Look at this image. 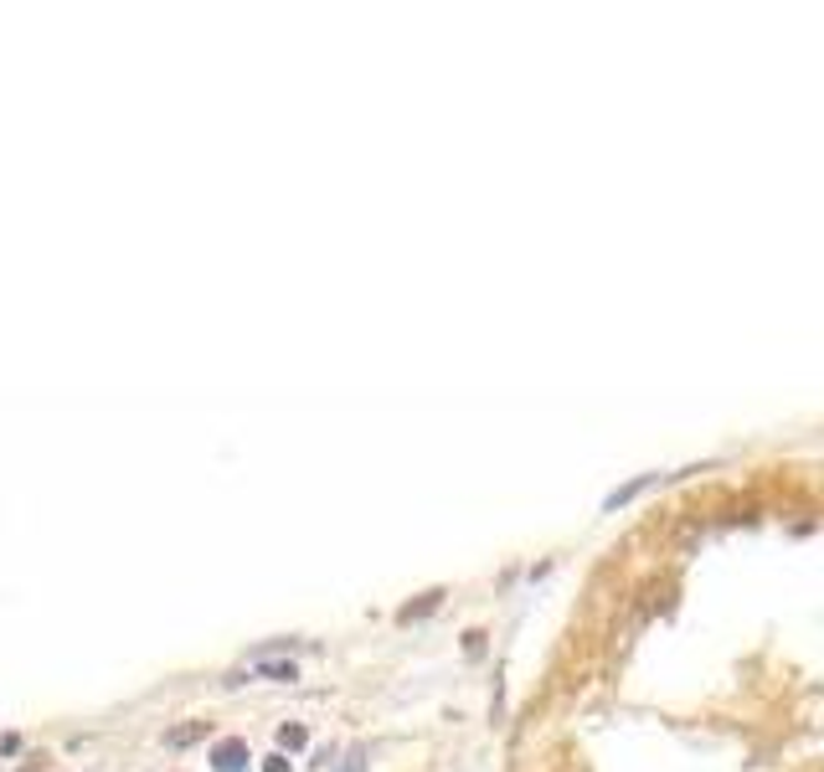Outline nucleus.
Here are the masks:
<instances>
[{"label": "nucleus", "mask_w": 824, "mask_h": 772, "mask_svg": "<svg viewBox=\"0 0 824 772\" xmlns=\"http://www.w3.org/2000/svg\"><path fill=\"white\" fill-rule=\"evenodd\" d=\"M279 742H284L289 752H300V747L310 742V731H304V727H284V731H279Z\"/></svg>", "instance_id": "20e7f679"}, {"label": "nucleus", "mask_w": 824, "mask_h": 772, "mask_svg": "<svg viewBox=\"0 0 824 772\" xmlns=\"http://www.w3.org/2000/svg\"><path fill=\"white\" fill-rule=\"evenodd\" d=\"M211 762H217V772H242V768H248V747H242V742H222L217 752H211Z\"/></svg>", "instance_id": "f03ea898"}, {"label": "nucleus", "mask_w": 824, "mask_h": 772, "mask_svg": "<svg viewBox=\"0 0 824 772\" xmlns=\"http://www.w3.org/2000/svg\"><path fill=\"white\" fill-rule=\"evenodd\" d=\"M207 737V721H191V727H176L170 737H165V747H191V742H201Z\"/></svg>", "instance_id": "7ed1b4c3"}, {"label": "nucleus", "mask_w": 824, "mask_h": 772, "mask_svg": "<svg viewBox=\"0 0 824 772\" xmlns=\"http://www.w3.org/2000/svg\"><path fill=\"white\" fill-rule=\"evenodd\" d=\"M361 762H366V752H361V747H356V752L345 758V768H341V772H361Z\"/></svg>", "instance_id": "423d86ee"}, {"label": "nucleus", "mask_w": 824, "mask_h": 772, "mask_svg": "<svg viewBox=\"0 0 824 772\" xmlns=\"http://www.w3.org/2000/svg\"><path fill=\"white\" fill-rule=\"evenodd\" d=\"M263 768H269V772H289V758H284V752H273V758L263 762Z\"/></svg>", "instance_id": "39448f33"}, {"label": "nucleus", "mask_w": 824, "mask_h": 772, "mask_svg": "<svg viewBox=\"0 0 824 772\" xmlns=\"http://www.w3.org/2000/svg\"><path fill=\"white\" fill-rule=\"evenodd\" d=\"M248 680H263V685H294L300 680V665L289 654H253L248 665H238L227 675V685H248Z\"/></svg>", "instance_id": "f257e3e1"}]
</instances>
